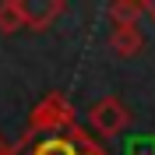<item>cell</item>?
Masks as SVG:
<instances>
[{"mask_svg":"<svg viewBox=\"0 0 155 155\" xmlns=\"http://www.w3.org/2000/svg\"><path fill=\"white\" fill-rule=\"evenodd\" d=\"M11 155H109V152L88 130L71 127L64 134H46V137L21 134L18 145H11Z\"/></svg>","mask_w":155,"mask_h":155,"instance_id":"6da1fadb","label":"cell"},{"mask_svg":"<svg viewBox=\"0 0 155 155\" xmlns=\"http://www.w3.org/2000/svg\"><path fill=\"white\" fill-rule=\"evenodd\" d=\"M71 127H78V113L71 106V99L64 92H49V95H42L35 102L25 134L28 137H46V134H64Z\"/></svg>","mask_w":155,"mask_h":155,"instance_id":"7a4b0ae2","label":"cell"},{"mask_svg":"<svg viewBox=\"0 0 155 155\" xmlns=\"http://www.w3.org/2000/svg\"><path fill=\"white\" fill-rule=\"evenodd\" d=\"M88 124H92V130L99 137H116L130 124V113H127V106L116 95H106V99H99V102L88 106Z\"/></svg>","mask_w":155,"mask_h":155,"instance_id":"3957f363","label":"cell"},{"mask_svg":"<svg viewBox=\"0 0 155 155\" xmlns=\"http://www.w3.org/2000/svg\"><path fill=\"white\" fill-rule=\"evenodd\" d=\"M21 11H25V28L42 32L53 25V18L64 11V4L60 0H21Z\"/></svg>","mask_w":155,"mask_h":155,"instance_id":"277c9868","label":"cell"},{"mask_svg":"<svg viewBox=\"0 0 155 155\" xmlns=\"http://www.w3.org/2000/svg\"><path fill=\"white\" fill-rule=\"evenodd\" d=\"M109 49L116 57H137L145 49V35H141L137 25H120V28L109 32Z\"/></svg>","mask_w":155,"mask_h":155,"instance_id":"5b68a950","label":"cell"},{"mask_svg":"<svg viewBox=\"0 0 155 155\" xmlns=\"http://www.w3.org/2000/svg\"><path fill=\"white\" fill-rule=\"evenodd\" d=\"M145 14H148L145 0H113V4H109V21H113V28H120V25H137Z\"/></svg>","mask_w":155,"mask_h":155,"instance_id":"8992f818","label":"cell"},{"mask_svg":"<svg viewBox=\"0 0 155 155\" xmlns=\"http://www.w3.org/2000/svg\"><path fill=\"white\" fill-rule=\"evenodd\" d=\"M21 28H25L21 0H0V32H21Z\"/></svg>","mask_w":155,"mask_h":155,"instance_id":"52a82bcc","label":"cell"},{"mask_svg":"<svg viewBox=\"0 0 155 155\" xmlns=\"http://www.w3.org/2000/svg\"><path fill=\"white\" fill-rule=\"evenodd\" d=\"M127 155H155V137H134L127 145Z\"/></svg>","mask_w":155,"mask_h":155,"instance_id":"ba28073f","label":"cell"},{"mask_svg":"<svg viewBox=\"0 0 155 155\" xmlns=\"http://www.w3.org/2000/svg\"><path fill=\"white\" fill-rule=\"evenodd\" d=\"M0 155H11V145L4 141V137H0Z\"/></svg>","mask_w":155,"mask_h":155,"instance_id":"9c48e42d","label":"cell"},{"mask_svg":"<svg viewBox=\"0 0 155 155\" xmlns=\"http://www.w3.org/2000/svg\"><path fill=\"white\" fill-rule=\"evenodd\" d=\"M148 18H152V21H155V4H148Z\"/></svg>","mask_w":155,"mask_h":155,"instance_id":"30bf717a","label":"cell"}]
</instances>
